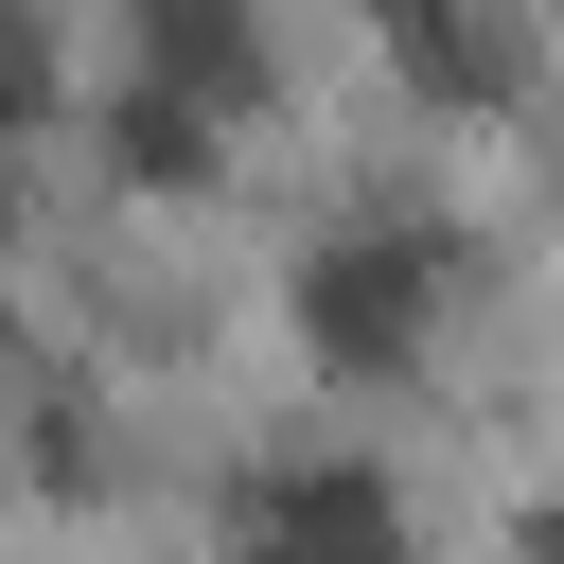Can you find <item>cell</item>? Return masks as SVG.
Wrapping results in <instances>:
<instances>
[{"instance_id":"cell-4","label":"cell","mask_w":564,"mask_h":564,"mask_svg":"<svg viewBox=\"0 0 564 564\" xmlns=\"http://www.w3.org/2000/svg\"><path fill=\"white\" fill-rule=\"evenodd\" d=\"M106 141H123V176H159V194H194V176H212V106H176V88H141V70H123Z\"/></svg>"},{"instance_id":"cell-3","label":"cell","mask_w":564,"mask_h":564,"mask_svg":"<svg viewBox=\"0 0 564 564\" xmlns=\"http://www.w3.org/2000/svg\"><path fill=\"white\" fill-rule=\"evenodd\" d=\"M141 88H176V106H247L264 88V18L247 0H141Z\"/></svg>"},{"instance_id":"cell-6","label":"cell","mask_w":564,"mask_h":564,"mask_svg":"<svg viewBox=\"0 0 564 564\" xmlns=\"http://www.w3.org/2000/svg\"><path fill=\"white\" fill-rule=\"evenodd\" d=\"M529 546H546V564H564V494H546V529H529Z\"/></svg>"},{"instance_id":"cell-1","label":"cell","mask_w":564,"mask_h":564,"mask_svg":"<svg viewBox=\"0 0 564 564\" xmlns=\"http://www.w3.org/2000/svg\"><path fill=\"white\" fill-rule=\"evenodd\" d=\"M282 317H300V352H317L335 388L423 370V317H441V229H335V247L282 282Z\"/></svg>"},{"instance_id":"cell-5","label":"cell","mask_w":564,"mask_h":564,"mask_svg":"<svg viewBox=\"0 0 564 564\" xmlns=\"http://www.w3.org/2000/svg\"><path fill=\"white\" fill-rule=\"evenodd\" d=\"M370 35H388L405 70H441V88H476V18H458V0H370Z\"/></svg>"},{"instance_id":"cell-2","label":"cell","mask_w":564,"mask_h":564,"mask_svg":"<svg viewBox=\"0 0 564 564\" xmlns=\"http://www.w3.org/2000/svg\"><path fill=\"white\" fill-rule=\"evenodd\" d=\"M247 564H405L388 458H282V476L247 494Z\"/></svg>"}]
</instances>
